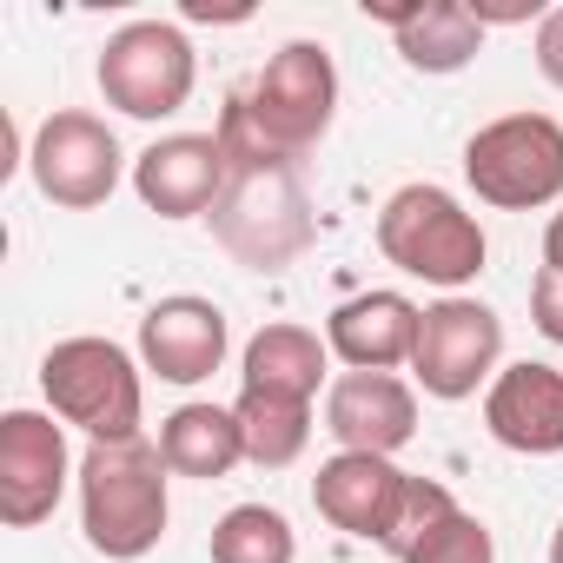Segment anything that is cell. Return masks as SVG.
<instances>
[{
    "label": "cell",
    "instance_id": "cell-18",
    "mask_svg": "<svg viewBox=\"0 0 563 563\" xmlns=\"http://www.w3.org/2000/svg\"><path fill=\"white\" fill-rule=\"evenodd\" d=\"M325 358L332 345L306 325H258L245 339V358H239V391H265V398H292V405H312L319 385H325Z\"/></svg>",
    "mask_w": 563,
    "mask_h": 563
},
{
    "label": "cell",
    "instance_id": "cell-11",
    "mask_svg": "<svg viewBox=\"0 0 563 563\" xmlns=\"http://www.w3.org/2000/svg\"><path fill=\"white\" fill-rule=\"evenodd\" d=\"M405 497H411V471H398L391 457H372V451H332L312 477L319 517L358 543H378V550L391 543Z\"/></svg>",
    "mask_w": 563,
    "mask_h": 563
},
{
    "label": "cell",
    "instance_id": "cell-12",
    "mask_svg": "<svg viewBox=\"0 0 563 563\" xmlns=\"http://www.w3.org/2000/svg\"><path fill=\"white\" fill-rule=\"evenodd\" d=\"M232 352V325L212 299L199 292H173L159 306H146L140 319V365L159 385H206Z\"/></svg>",
    "mask_w": 563,
    "mask_h": 563
},
{
    "label": "cell",
    "instance_id": "cell-14",
    "mask_svg": "<svg viewBox=\"0 0 563 563\" xmlns=\"http://www.w3.org/2000/svg\"><path fill=\"white\" fill-rule=\"evenodd\" d=\"M325 431L339 438V451L398 457L418 438V391L398 372H345L325 391Z\"/></svg>",
    "mask_w": 563,
    "mask_h": 563
},
{
    "label": "cell",
    "instance_id": "cell-13",
    "mask_svg": "<svg viewBox=\"0 0 563 563\" xmlns=\"http://www.w3.org/2000/svg\"><path fill=\"white\" fill-rule=\"evenodd\" d=\"M232 166L212 133H166L133 159V192L159 219H212Z\"/></svg>",
    "mask_w": 563,
    "mask_h": 563
},
{
    "label": "cell",
    "instance_id": "cell-23",
    "mask_svg": "<svg viewBox=\"0 0 563 563\" xmlns=\"http://www.w3.org/2000/svg\"><path fill=\"white\" fill-rule=\"evenodd\" d=\"M444 510H457V497H451L438 477H411V497H405V510H398V530H391V543H385V550L405 563V556H411V543H418V537H424V530H431Z\"/></svg>",
    "mask_w": 563,
    "mask_h": 563
},
{
    "label": "cell",
    "instance_id": "cell-9",
    "mask_svg": "<svg viewBox=\"0 0 563 563\" xmlns=\"http://www.w3.org/2000/svg\"><path fill=\"white\" fill-rule=\"evenodd\" d=\"M497 358H504V319H497L484 299L451 292V299L424 306V319H418V352H411V378L424 385V398L464 405V398H477V385L490 391Z\"/></svg>",
    "mask_w": 563,
    "mask_h": 563
},
{
    "label": "cell",
    "instance_id": "cell-16",
    "mask_svg": "<svg viewBox=\"0 0 563 563\" xmlns=\"http://www.w3.org/2000/svg\"><path fill=\"white\" fill-rule=\"evenodd\" d=\"M418 319L405 292H358L325 319V345L345 372H398L418 352Z\"/></svg>",
    "mask_w": 563,
    "mask_h": 563
},
{
    "label": "cell",
    "instance_id": "cell-20",
    "mask_svg": "<svg viewBox=\"0 0 563 563\" xmlns=\"http://www.w3.org/2000/svg\"><path fill=\"white\" fill-rule=\"evenodd\" d=\"M232 418H239V431H245V464H258V471H286V464H299L306 444H312V405H292V398L239 391Z\"/></svg>",
    "mask_w": 563,
    "mask_h": 563
},
{
    "label": "cell",
    "instance_id": "cell-1",
    "mask_svg": "<svg viewBox=\"0 0 563 563\" xmlns=\"http://www.w3.org/2000/svg\"><path fill=\"white\" fill-rule=\"evenodd\" d=\"M166 457L146 438L126 444H87L80 457V530L107 563H140L166 523H173V497H166Z\"/></svg>",
    "mask_w": 563,
    "mask_h": 563
},
{
    "label": "cell",
    "instance_id": "cell-10",
    "mask_svg": "<svg viewBox=\"0 0 563 563\" xmlns=\"http://www.w3.org/2000/svg\"><path fill=\"white\" fill-rule=\"evenodd\" d=\"M80 464L67 451V424L54 411H8L0 418V523L34 530L60 510Z\"/></svg>",
    "mask_w": 563,
    "mask_h": 563
},
{
    "label": "cell",
    "instance_id": "cell-26",
    "mask_svg": "<svg viewBox=\"0 0 563 563\" xmlns=\"http://www.w3.org/2000/svg\"><path fill=\"white\" fill-rule=\"evenodd\" d=\"M543 265L550 272H563V206L550 212V225H543Z\"/></svg>",
    "mask_w": 563,
    "mask_h": 563
},
{
    "label": "cell",
    "instance_id": "cell-27",
    "mask_svg": "<svg viewBox=\"0 0 563 563\" xmlns=\"http://www.w3.org/2000/svg\"><path fill=\"white\" fill-rule=\"evenodd\" d=\"M252 8H206V0H186V21H245Z\"/></svg>",
    "mask_w": 563,
    "mask_h": 563
},
{
    "label": "cell",
    "instance_id": "cell-3",
    "mask_svg": "<svg viewBox=\"0 0 563 563\" xmlns=\"http://www.w3.org/2000/svg\"><path fill=\"white\" fill-rule=\"evenodd\" d=\"M140 372L146 365H133L126 345L80 332L41 358V391L60 424L87 431V444H126V438H140V411H146Z\"/></svg>",
    "mask_w": 563,
    "mask_h": 563
},
{
    "label": "cell",
    "instance_id": "cell-5",
    "mask_svg": "<svg viewBox=\"0 0 563 563\" xmlns=\"http://www.w3.org/2000/svg\"><path fill=\"white\" fill-rule=\"evenodd\" d=\"M239 100H245L252 126L265 133V146L299 166L339 120V67H332L325 41H286L252 74V87H239Z\"/></svg>",
    "mask_w": 563,
    "mask_h": 563
},
{
    "label": "cell",
    "instance_id": "cell-15",
    "mask_svg": "<svg viewBox=\"0 0 563 563\" xmlns=\"http://www.w3.org/2000/svg\"><path fill=\"white\" fill-rule=\"evenodd\" d=\"M484 431L517 457H556L563 451V372L556 365H504L484 391Z\"/></svg>",
    "mask_w": 563,
    "mask_h": 563
},
{
    "label": "cell",
    "instance_id": "cell-6",
    "mask_svg": "<svg viewBox=\"0 0 563 563\" xmlns=\"http://www.w3.org/2000/svg\"><path fill=\"white\" fill-rule=\"evenodd\" d=\"M464 179L497 212H537L563 199V126L550 113H504L464 140Z\"/></svg>",
    "mask_w": 563,
    "mask_h": 563
},
{
    "label": "cell",
    "instance_id": "cell-25",
    "mask_svg": "<svg viewBox=\"0 0 563 563\" xmlns=\"http://www.w3.org/2000/svg\"><path fill=\"white\" fill-rule=\"evenodd\" d=\"M530 54H537V74L563 93V8H550L543 21H537V41H530Z\"/></svg>",
    "mask_w": 563,
    "mask_h": 563
},
{
    "label": "cell",
    "instance_id": "cell-17",
    "mask_svg": "<svg viewBox=\"0 0 563 563\" xmlns=\"http://www.w3.org/2000/svg\"><path fill=\"white\" fill-rule=\"evenodd\" d=\"M365 14L398 34V54L411 74H464L484 54V21L471 14V0H411V8H378L365 0Z\"/></svg>",
    "mask_w": 563,
    "mask_h": 563
},
{
    "label": "cell",
    "instance_id": "cell-24",
    "mask_svg": "<svg viewBox=\"0 0 563 563\" xmlns=\"http://www.w3.org/2000/svg\"><path fill=\"white\" fill-rule=\"evenodd\" d=\"M530 325L550 345H563V272H550V265H537V278H530Z\"/></svg>",
    "mask_w": 563,
    "mask_h": 563
},
{
    "label": "cell",
    "instance_id": "cell-7",
    "mask_svg": "<svg viewBox=\"0 0 563 563\" xmlns=\"http://www.w3.org/2000/svg\"><path fill=\"white\" fill-rule=\"evenodd\" d=\"M100 93L113 113L126 120H173L192 87H199V54L173 21H126L120 34H107L100 67H93Z\"/></svg>",
    "mask_w": 563,
    "mask_h": 563
},
{
    "label": "cell",
    "instance_id": "cell-28",
    "mask_svg": "<svg viewBox=\"0 0 563 563\" xmlns=\"http://www.w3.org/2000/svg\"><path fill=\"white\" fill-rule=\"evenodd\" d=\"M550 563H563V523L550 530Z\"/></svg>",
    "mask_w": 563,
    "mask_h": 563
},
{
    "label": "cell",
    "instance_id": "cell-22",
    "mask_svg": "<svg viewBox=\"0 0 563 563\" xmlns=\"http://www.w3.org/2000/svg\"><path fill=\"white\" fill-rule=\"evenodd\" d=\"M405 563H497V537H490L484 517H471V510H444V517L411 543Z\"/></svg>",
    "mask_w": 563,
    "mask_h": 563
},
{
    "label": "cell",
    "instance_id": "cell-8",
    "mask_svg": "<svg viewBox=\"0 0 563 563\" xmlns=\"http://www.w3.org/2000/svg\"><path fill=\"white\" fill-rule=\"evenodd\" d=\"M27 173L41 186L47 206L60 212H93L120 192L126 179V153H120V133L87 113V107H54L41 126H34V146H27Z\"/></svg>",
    "mask_w": 563,
    "mask_h": 563
},
{
    "label": "cell",
    "instance_id": "cell-21",
    "mask_svg": "<svg viewBox=\"0 0 563 563\" xmlns=\"http://www.w3.org/2000/svg\"><path fill=\"white\" fill-rule=\"evenodd\" d=\"M292 556H299V530L272 504H232L212 523V563H292Z\"/></svg>",
    "mask_w": 563,
    "mask_h": 563
},
{
    "label": "cell",
    "instance_id": "cell-2",
    "mask_svg": "<svg viewBox=\"0 0 563 563\" xmlns=\"http://www.w3.org/2000/svg\"><path fill=\"white\" fill-rule=\"evenodd\" d=\"M378 252L405 278L444 286V299L464 292L471 278L484 272V258H490L477 212H464V199L444 192V186H431V179H411V186H398L378 206Z\"/></svg>",
    "mask_w": 563,
    "mask_h": 563
},
{
    "label": "cell",
    "instance_id": "cell-19",
    "mask_svg": "<svg viewBox=\"0 0 563 563\" xmlns=\"http://www.w3.org/2000/svg\"><path fill=\"white\" fill-rule=\"evenodd\" d=\"M159 457L173 477H232L245 464V431L232 418V405H179L166 424H159Z\"/></svg>",
    "mask_w": 563,
    "mask_h": 563
},
{
    "label": "cell",
    "instance_id": "cell-4",
    "mask_svg": "<svg viewBox=\"0 0 563 563\" xmlns=\"http://www.w3.org/2000/svg\"><path fill=\"white\" fill-rule=\"evenodd\" d=\"M312 232H319V219H312V192H306L299 166H245L225 179V192L212 206V239L245 272L299 265Z\"/></svg>",
    "mask_w": 563,
    "mask_h": 563
}]
</instances>
